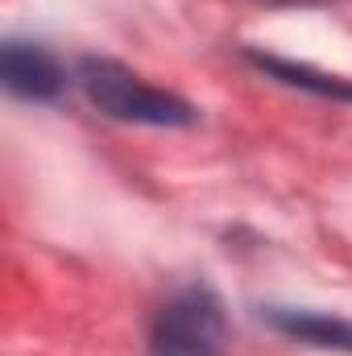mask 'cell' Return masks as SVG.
<instances>
[{
	"label": "cell",
	"instance_id": "cell-6",
	"mask_svg": "<svg viewBox=\"0 0 352 356\" xmlns=\"http://www.w3.org/2000/svg\"><path fill=\"white\" fill-rule=\"evenodd\" d=\"M257 4H273V8H332L340 0H257Z\"/></svg>",
	"mask_w": 352,
	"mask_h": 356
},
{
	"label": "cell",
	"instance_id": "cell-3",
	"mask_svg": "<svg viewBox=\"0 0 352 356\" xmlns=\"http://www.w3.org/2000/svg\"><path fill=\"white\" fill-rule=\"evenodd\" d=\"M0 79H4L8 95H17L25 104H54L67 91V67L42 42L8 38L0 50Z\"/></svg>",
	"mask_w": 352,
	"mask_h": 356
},
{
	"label": "cell",
	"instance_id": "cell-2",
	"mask_svg": "<svg viewBox=\"0 0 352 356\" xmlns=\"http://www.w3.org/2000/svg\"><path fill=\"white\" fill-rule=\"evenodd\" d=\"M228 315L216 290L182 286L150 323V356H224Z\"/></svg>",
	"mask_w": 352,
	"mask_h": 356
},
{
	"label": "cell",
	"instance_id": "cell-5",
	"mask_svg": "<svg viewBox=\"0 0 352 356\" xmlns=\"http://www.w3.org/2000/svg\"><path fill=\"white\" fill-rule=\"evenodd\" d=\"M245 63L253 71H262L265 79L282 83V88L307 91L315 99H332V104H352V79L349 75H332V71H319L311 63H294V58H282V54H265V50H245Z\"/></svg>",
	"mask_w": 352,
	"mask_h": 356
},
{
	"label": "cell",
	"instance_id": "cell-1",
	"mask_svg": "<svg viewBox=\"0 0 352 356\" xmlns=\"http://www.w3.org/2000/svg\"><path fill=\"white\" fill-rule=\"evenodd\" d=\"M75 83L99 116L120 120V124H145V129H191V124H199V108L191 99H182L178 91L145 83L137 71H129L116 58H99V54L79 58Z\"/></svg>",
	"mask_w": 352,
	"mask_h": 356
},
{
	"label": "cell",
	"instance_id": "cell-4",
	"mask_svg": "<svg viewBox=\"0 0 352 356\" xmlns=\"http://www.w3.org/2000/svg\"><path fill=\"white\" fill-rule=\"evenodd\" d=\"M262 323H269L278 336L307 344V348H323V353H352V319L344 315H328V311H311V307H282L269 302L257 311Z\"/></svg>",
	"mask_w": 352,
	"mask_h": 356
}]
</instances>
